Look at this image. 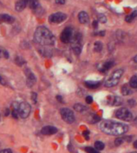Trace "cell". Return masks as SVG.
<instances>
[{
  "label": "cell",
  "mask_w": 137,
  "mask_h": 153,
  "mask_svg": "<svg viewBox=\"0 0 137 153\" xmlns=\"http://www.w3.org/2000/svg\"><path fill=\"white\" fill-rule=\"evenodd\" d=\"M101 131L110 136H121L128 131V126L124 123L113 120H104L99 125Z\"/></svg>",
  "instance_id": "obj_1"
},
{
  "label": "cell",
  "mask_w": 137,
  "mask_h": 153,
  "mask_svg": "<svg viewBox=\"0 0 137 153\" xmlns=\"http://www.w3.org/2000/svg\"><path fill=\"white\" fill-rule=\"evenodd\" d=\"M35 41L42 46H52L55 43L53 34L45 26H39L36 29L34 35Z\"/></svg>",
  "instance_id": "obj_2"
},
{
  "label": "cell",
  "mask_w": 137,
  "mask_h": 153,
  "mask_svg": "<svg viewBox=\"0 0 137 153\" xmlns=\"http://www.w3.org/2000/svg\"><path fill=\"white\" fill-rule=\"evenodd\" d=\"M13 109L18 112V117L21 118H27L31 112V106L27 102L15 103L13 105Z\"/></svg>",
  "instance_id": "obj_3"
},
{
  "label": "cell",
  "mask_w": 137,
  "mask_h": 153,
  "mask_svg": "<svg viewBox=\"0 0 137 153\" xmlns=\"http://www.w3.org/2000/svg\"><path fill=\"white\" fill-rule=\"evenodd\" d=\"M124 74V70L123 69H117L114 72L113 74H111V76L109 77L108 79L105 82V86L106 87H114L116 86L118 82L121 78L122 75Z\"/></svg>",
  "instance_id": "obj_4"
},
{
  "label": "cell",
  "mask_w": 137,
  "mask_h": 153,
  "mask_svg": "<svg viewBox=\"0 0 137 153\" xmlns=\"http://www.w3.org/2000/svg\"><path fill=\"white\" fill-rule=\"evenodd\" d=\"M116 117L119 119V120H124V121H131L133 119V115L132 112L129 111L127 109H119L116 111Z\"/></svg>",
  "instance_id": "obj_5"
},
{
  "label": "cell",
  "mask_w": 137,
  "mask_h": 153,
  "mask_svg": "<svg viewBox=\"0 0 137 153\" xmlns=\"http://www.w3.org/2000/svg\"><path fill=\"white\" fill-rule=\"evenodd\" d=\"M60 115L62 117V119L67 124H72L75 121V116L74 113L71 109L67 108H63L60 110Z\"/></svg>",
  "instance_id": "obj_6"
},
{
  "label": "cell",
  "mask_w": 137,
  "mask_h": 153,
  "mask_svg": "<svg viewBox=\"0 0 137 153\" xmlns=\"http://www.w3.org/2000/svg\"><path fill=\"white\" fill-rule=\"evenodd\" d=\"M74 35V32L73 30L71 27H67L63 31L61 35H60V39L63 43H68L71 42V39Z\"/></svg>",
  "instance_id": "obj_7"
},
{
  "label": "cell",
  "mask_w": 137,
  "mask_h": 153,
  "mask_svg": "<svg viewBox=\"0 0 137 153\" xmlns=\"http://www.w3.org/2000/svg\"><path fill=\"white\" fill-rule=\"evenodd\" d=\"M67 15L62 12H57L49 16V22L52 23H60L65 21Z\"/></svg>",
  "instance_id": "obj_8"
},
{
  "label": "cell",
  "mask_w": 137,
  "mask_h": 153,
  "mask_svg": "<svg viewBox=\"0 0 137 153\" xmlns=\"http://www.w3.org/2000/svg\"><path fill=\"white\" fill-rule=\"evenodd\" d=\"M25 74H26L27 76V85H28L29 87H31L35 83V82H36L35 76L33 73L28 69H26Z\"/></svg>",
  "instance_id": "obj_9"
},
{
  "label": "cell",
  "mask_w": 137,
  "mask_h": 153,
  "mask_svg": "<svg viewBox=\"0 0 137 153\" xmlns=\"http://www.w3.org/2000/svg\"><path fill=\"white\" fill-rule=\"evenodd\" d=\"M58 132V129L54 126H45L42 128L41 133L43 135L51 136L54 135Z\"/></svg>",
  "instance_id": "obj_10"
},
{
  "label": "cell",
  "mask_w": 137,
  "mask_h": 153,
  "mask_svg": "<svg viewBox=\"0 0 137 153\" xmlns=\"http://www.w3.org/2000/svg\"><path fill=\"white\" fill-rule=\"evenodd\" d=\"M30 0H18L15 3V10L17 11H22L26 8L27 5L28 4Z\"/></svg>",
  "instance_id": "obj_11"
},
{
  "label": "cell",
  "mask_w": 137,
  "mask_h": 153,
  "mask_svg": "<svg viewBox=\"0 0 137 153\" xmlns=\"http://www.w3.org/2000/svg\"><path fill=\"white\" fill-rule=\"evenodd\" d=\"M78 18H79L80 23L82 24H86L89 22V16H88V13H86L85 11H81L78 15Z\"/></svg>",
  "instance_id": "obj_12"
},
{
  "label": "cell",
  "mask_w": 137,
  "mask_h": 153,
  "mask_svg": "<svg viewBox=\"0 0 137 153\" xmlns=\"http://www.w3.org/2000/svg\"><path fill=\"white\" fill-rule=\"evenodd\" d=\"M14 21H15V18H14L13 17H11V16L9 15H6V14L0 15V23H14Z\"/></svg>",
  "instance_id": "obj_13"
},
{
  "label": "cell",
  "mask_w": 137,
  "mask_h": 153,
  "mask_svg": "<svg viewBox=\"0 0 137 153\" xmlns=\"http://www.w3.org/2000/svg\"><path fill=\"white\" fill-rule=\"evenodd\" d=\"M113 66V62L112 61H107L104 64H103L99 68V71L101 72H106L107 70H108L109 69H111V67Z\"/></svg>",
  "instance_id": "obj_14"
},
{
  "label": "cell",
  "mask_w": 137,
  "mask_h": 153,
  "mask_svg": "<svg viewBox=\"0 0 137 153\" xmlns=\"http://www.w3.org/2000/svg\"><path fill=\"white\" fill-rule=\"evenodd\" d=\"M100 83L99 82H94V81H88L85 82V85L89 89H96L98 88Z\"/></svg>",
  "instance_id": "obj_15"
},
{
  "label": "cell",
  "mask_w": 137,
  "mask_h": 153,
  "mask_svg": "<svg viewBox=\"0 0 137 153\" xmlns=\"http://www.w3.org/2000/svg\"><path fill=\"white\" fill-rule=\"evenodd\" d=\"M110 102H111V105H115V106H119V105H122L123 100H122L121 97H112V99L110 101Z\"/></svg>",
  "instance_id": "obj_16"
},
{
  "label": "cell",
  "mask_w": 137,
  "mask_h": 153,
  "mask_svg": "<svg viewBox=\"0 0 137 153\" xmlns=\"http://www.w3.org/2000/svg\"><path fill=\"white\" fill-rule=\"evenodd\" d=\"M71 48L75 54L79 55L81 53V43H71Z\"/></svg>",
  "instance_id": "obj_17"
},
{
  "label": "cell",
  "mask_w": 137,
  "mask_h": 153,
  "mask_svg": "<svg viewBox=\"0 0 137 153\" xmlns=\"http://www.w3.org/2000/svg\"><path fill=\"white\" fill-rule=\"evenodd\" d=\"M74 109H75V111H77L79 112H85L86 110H87V108L84 105H81V104H75L74 105Z\"/></svg>",
  "instance_id": "obj_18"
},
{
  "label": "cell",
  "mask_w": 137,
  "mask_h": 153,
  "mask_svg": "<svg viewBox=\"0 0 137 153\" xmlns=\"http://www.w3.org/2000/svg\"><path fill=\"white\" fill-rule=\"evenodd\" d=\"M130 86L133 89H137V76H133L129 81Z\"/></svg>",
  "instance_id": "obj_19"
},
{
  "label": "cell",
  "mask_w": 137,
  "mask_h": 153,
  "mask_svg": "<svg viewBox=\"0 0 137 153\" xmlns=\"http://www.w3.org/2000/svg\"><path fill=\"white\" fill-rule=\"evenodd\" d=\"M103 49V44L101 42H95V45H94V50L96 52H100Z\"/></svg>",
  "instance_id": "obj_20"
},
{
  "label": "cell",
  "mask_w": 137,
  "mask_h": 153,
  "mask_svg": "<svg viewBox=\"0 0 137 153\" xmlns=\"http://www.w3.org/2000/svg\"><path fill=\"white\" fill-rule=\"evenodd\" d=\"M122 94L124 95V96H127V95H129L132 93V91H131V89H129V88L127 86V85H124V86L122 87Z\"/></svg>",
  "instance_id": "obj_21"
},
{
  "label": "cell",
  "mask_w": 137,
  "mask_h": 153,
  "mask_svg": "<svg viewBox=\"0 0 137 153\" xmlns=\"http://www.w3.org/2000/svg\"><path fill=\"white\" fill-rule=\"evenodd\" d=\"M104 144L103 142H101V141H96V143H95V148H96V150L98 151H101L103 150L104 148Z\"/></svg>",
  "instance_id": "obj_22"
},
{
  "label": "cell",
  "mask_w": 137,
  "mask_h": 153,
  "mask_svg": "<svg viewBox=\"0 0 137 153\" xmlns=\"http://www.w3.org/2000/svg\"><path fill=\"white\" fill-rule=\"evenodd\" d=\"M2 58H9V54L8 52L5 50H3L2 47H0V59Z\"/></svg>",
  "instance_id": "obj_23"
},
{
  "label": "cell",
  "mask_w": 137,
  "mask_h": 153,
  "mask_svg": "<svg viewBox=\"0 0 137 153\" xmlns=\"http://www.w3.org/2000/svg\"><path fill=\"white\" fill-rule=\"evenodd\" d=\"M98 20L99 23H107V17L104 15V14H100V15H99L98 16Z\"/></svg>",
  "instance_id": "obj_24"
},
{
  "label": "cell",
  "mask_w": 137,
  "mask_h": 153,
  "mask_svg": "<svg viewBox=\"0 0 137 153\" xmlns=\"http://www.w3.org/2000/svg\"><path fill=\"white\" fill-rule=\"evenodd\" d=\"M15 62L18 66H23V65L25 63V61H24L23 58H21V57H17L15 59Z\"/></svg>",
  "instance_id": "obj_25"
},
{
  "label": "cell",
  "mask_w": 137,
  "mask_h": 153,
  "mask_svg": "<svg viewBox=\"0 0 137 153\" xmlns=\"http://www.w3.org/2000/svg\"><path fill=\"white\" fill-rule=\"evenodd\" d=\"M85 151L88 153H99L98 150H96V148H91V147H87V148H85Z\"/></svg>",
  "instance_id": "obj_26"
},
{
  "label": "cell",
  "mask_w": 137,
  "mask_h": 153,
  "mask_svg": "<svg viewBox=\"0 0 137 153\" xmlns=\"http://www.w3.org/2000/svg\"><path fill=\"white\" fill-rule=\"evenodd\" d=\"M124 138H121V137L117 138V139H116V140H115V144H116V146L121 145L122 144L124 143Z\"/></svg>",
  "instance_id": "obj_27"
},
{
  "label": "cell",
  "mask_w": 137,
  "mask_h": 153,
  "mask_svg": "<svg viewBox=\"0 0 137 153\" xmlns=\"http://www.w3.org/2000/svg\"><path fill=\"white\" fill-rule=\"evenodd\" d=\"M31 99H32V101H33L35 104L37 102V94L35 93H31Z\"/></svg>",
  "instance_id": "obj_28"
},
{
  "label": "cell",
  "mask_w": 137,
  "mask_h": 153,
  "mask_svg": "<svg viewBox=\"0 0 137 153\" xmlns=\"http://www.w3.org/2000/svg\"><path fill=\"white\" fill-rule=\"evenodd\" d=\"M92 101H93V98H92V97L88 96V97H86V102H87L88 104H91Z\"/></svg>",
  "instance_id": "obj_29"
},
{
  "label": "cell",
  "mask_w": 137,
  "mask_h": 153,
  "mask_svg": "<svg viewBox=\"0 0 137 153\" xmlns=\"http://www.w3.org/2000/svg\"><path fill=\"white\" fill-rule=\"evenodd\" d=\"M125 20H126V22H127V23H132V21H133V18H132V16L130 15H127L126 18H125Z\"/></svg>",
  "instance_id": "obj_30"
},
{
  "label": "cell",
  "mask_w": 137,
  "mask_h": 153,
  "mask_svg": "<svg viewBox=\"0 0 137 153\" xmlns=\"http://www.w3.org/2000/svg\"><path fill=\"white\" fill-rule=\"evenodd\" d=\"M89 131H84V132H83V136H84V137H85V139L86 140H88V139H89Z\"/></svg>",
  "instance_id": "obj_31"
},
{
  "label": "cell",
  "mask_w": 137,
  "mask_h": 153,
  "mask_svg": "<svg viewBox=\"0 0 137 153\" xmlns=\"http://www.w3.org/2000/svg\"><path fill=\"white\" fill-rule=\"evenodd\" d=\"M0 153H12V152L10 149H4V150L1 151Z\"/></svg>",
  "instance_id": "obj_32"
},
{
  "label": "cell",
  "mask_w": 137,
  "mask_h": 153,
  "mask_svg": "<svg viewBox=\"0 0 137 153\" xmlns=\"http://www.w3.org/2000/svg\"><path fill=\"white\" fill-rule=\"evenodd\" d=\"M131 15L132 16V18H136V17H137V10H134V11L132 13V15Z\"/></svg>",
  "instance_id": "obj_33"
},
{
  "label": "cell",
  "mask_w": 137,
  "mask_h": 153,
  "mask_svg": "<svg viewBox=\"0 0 137 153\" xmlns=\"http://www.w3.org/2000/svg\"><path fill=\"white\" fill-rule=\"evenodd\" d=\"M56 99H57V101H60V103H62V102H63L62 97H61V96H60V95H58V96H57Z\"/></svg>",
  "instance_id": "obj_34"
},
{
  "label": "cell",
  "mask_w": 137,
  "mask_h": 153,
  "mask_svg": "<svg viewBox=\"0 0 137 153\" xmlns=\"http://www.w3.org/2000/svg\"><path fill=\"white\" fill-rule=\"evenodd\" d=\"M92 26H93L94 28H97V26H98V22L97 21H94L93 23H92Z\"/></svg>",
  "instance_id": "obj_35"
},
{
  "label": "cell",
  "mask_w": 137,
  "mask_h": 153,
  "mask_svg": "<svg viewBox=\"0 0 137 153\" xmlns=\"http://www.w3.org/2000/svg\"><path fill=\"white\" fill-rule=\"evenodd\" d=\"M56 3L59 4H64L65 0H56Z\"/></svg>",
  "instance_id": "obj_36"
},
{
  "label": "cell",
  "mask_w": 137,
  "mask_h": 153,
  "mask_svg": "<svg viewBox=\"0 0 137 153\" xmlns=\"http://www.w3.org/2000/svg\"><path fill=\"white\" fill-rule=\"evenodd\" d=\"M98 34H99V35H100V36H104V34H105V32H104V31H100V32H99Z\"/></svg>",
  "instance_id": "obj_37"
},
{
  "label": "cell",
  "mask_w": 137,
  "mask_h": 153,
  "mask_svg": "<svg viewBox=\"0 0 137 153\" xmlns=\"http://www.w3.org/2000/svg\"><path fill=\"white\" fill-rule=\"evenodd\" d=\"M133 146H134L136 148H137V140H136V141H135L134 144H133Z\"/></svg>",
  "instance_id": "obj_38"
},
{
  "label": "cell",
  "mask_w": 137,
  "mask_h": 153,
  "mask_svg": "<svg viewBox=\"0 0 137 153\" xmlns=\"http://www.w3.org/2000/svg\"><path fill=\"white\" fill-rule=\"evenodd\" d=\"M0 83H1V84H4V81H3V78H2L1 76H0Z\"/></svg>",
  "instance_id": "obj_39"
},
{
  "label": "cell",
  "mask_w": 137,
  "mask_h": 153,
  "mask_svg": "<svg viewBox=\"0 0 137 153\" xmlns=\"http://www.w3.org/2000/svg\"><path fill=\"white\" fill-rule=\"evenodd\" d=\"M134 61L136 62V63H137V55L134 58Z\"/></svg>",
  "instance_id": "obj_40"
},
{
  "label": "cell",
  "mask_w": 137,
  "mask_h": 153,
  "mask_svg": "<svg viewBox=\"0 0 137 153\" xmlns=\"http://www.w3.org/2000/svg\"><path fill=\"white\" fill-rule=\"evenodd\" d=\"M131 153H137V152H131Z\"/></svg>",
  "instance_id": "obj_41"
},
{
  "label": "cell",
  "mask_w": 137,
  "mask_h": 153,
  "mask_svg": "<svg viewBox=\"0 0 137 153\" xmlns=\"http://www.w3.org/2000/svg\"><path fill=\"white\" fill-rule=\"evenodd\" d=\"M0 119H1V117H0Z\"/></svg>",
  "instance_id": "obj_42"
}]
</instances>
